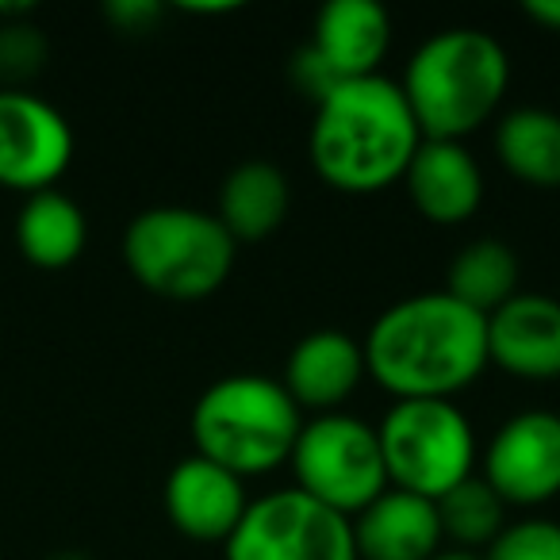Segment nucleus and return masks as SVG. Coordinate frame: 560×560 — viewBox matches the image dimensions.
<instances>
[{"mask_svg": "<svg viewBox=\"0 0 560 560\" xmlns=\"http://www.w3.org/2000/svg\"><path fill=\"white\" fill-rule=\"evenodd\" d=\"M365 376L392 399H453L488 373V319L450 292L396 300L361 338Z\"/></svg>", "mask_w": 560, "mask_h": 560, "instance_id": "obj_1", "label": "nucleus"}, {"mask_svg": "<svg viewBox=\"0 0 560 560\" xmlns=\"http://www.w3.org/2000/svg\"><path fill=\"white\" fill-rule=\"evenodd\" d=\"M422 147L399 81L373 78L338 81L315 104L307 158L327 188L342 196H376L399 185Z\"/></svg>", "mask_w": 560, "mask_h": 560, "instance_id": "obj_2", "label": "nucleus"}, {"mask_svg": "<svg viewBox=\"0 0 560 560\" xmlns=\"http://www.w3.org/2000/svg\"><path fill=\"white\" fill-rule=\"evenodd\" d=\"M399 89L422 139L465 142L503 116L511 55L483 27H445L415 47Z\"/></svg>", "mask_w": 560, "mask_h": 560, "instance_id": "obj_3", "label": "nucleus"}, {"mask_svg": "<svg viewBox=\"0 0 560 560\" xmlns=\"http://www.w3.org/2000/svg\"><path fill=\"white\" fill-rule=\"evenodd\" d=\"M300 427L304 411L292 404L284 384L257 373H231L208 384L188 415L196 457L226 468L238 480L289 465Z\"/></svg>", "mask_w": 560, "mask_h": 560, "instance_id": "obj_4", "label": "nucleus"}, {"mask_svg": "<svg viewBox=\"0 0 560 560\" xmlns=\"http://www.w3.org/2000/svg\"><path fill=\"white\" fill-rule=\"evenodd\" d=\"M119 254L135 284L173 304H196L231 280L238 242L226 234L215 211L158 203L127 223Z\"/></svg>", "mask_w": 560, "mask_h": 560, "instance_id": "obj_5", "label": "nucleus"}, {"mask_svg": "<svg viewBox=\"0 0 560 560\" xmlns=\"http://www.w3.org/2000/svg\"><path fill=\"white\" fill-rule=\"evenodd\" d=\"M388 488L430 503L480 468L476 427L453 399H396L376 422Z\"/></svg>", "mask_w": 560, "mask_h": 560, "instance_id": "obj_6", "label": "nucleus"}, {"mask_svg": "<svg viewBox=\"0 0 560 560\" xmlns=\"http://www.w3.org/2000/svg\"><path fill=\"white\" fill-rule=\"evenodd\" d=\"M289 468L296 476L292 488L342 518L361 514L388 491L376 427L350 411L307 415L292 445Z\"/></svg>", "mask_w": 560, "mask_h": 560, "instance_id": "obj_7", "label": "nucleus"}, {"mask_svg": "<svg viewBox=\"0 0 560 560\" xmlns=\"http://www.w3.org/2000/svg\"><path fill=\"white\" fill-rule=\"evenodd\" d=\"M223 560H358V545L350 518L296 488H277L249 499Z\"/></svg>", "mask_w": 560, "mask_h": 560, "instance_id": "obj_8", "label": "nucleus"}, {"mask_svg": "<svg viewBox=\"0 0 560 560\" xmlns=\"http://www.w3.org/2000/svg\"><path fill=\"white\" fill-rule=\"evenodd\" d=\"M73 127L32 89H0V188L50 192L73 165Z\"/></svg>", "mask_w": 560, "mask_h": 560, "instance_id": "obj_9", "label": "nucleus"}, {"mask_svg": "<svg viewBox=\"0 0 560 560\" xmlns=\"http://www.w3.org/2000/svg\"><path fill=\"white\" fill-rule=\"evenodd\" d=\"M480 480L503 506H545L560 495V415L529 407L491 430Z\"/></svg>", "mask_w": 560, "mask_h": 560, "instance_id": "obj_10", "label": "nucleus"}, {"mask_svg": "<svg viewBox=\"0 0 560 560\" xmlns=\"http://www.w3.org/2000/svg\"><path fill=\"white\" fill-rule=\"evenodd\" d=\"M488 365L526 384L560 381V300L518 292L488 315Z\"/></svg>", "mask_w": 560, "mask_h": 560, "instance_id": "obj_11", "label": "nucleus"}, {"mask_svg": "<svg viewBox=\"0 0 560 560\" xmlns=\"http://www.w3.org/2000/svg\"><path fill=\"white\" fill-rule=\"evenodd\" d=\"M165 518L177 534L200 545H226L249 506L246 480L203 457H180L162 488Z\"/></svg>", "mask_w": 560, "mask_h": 560, "instance_id": "obj_12", "label": "nucleus"}, {"mask_svg": "<svg viewBox=\"0 0 560 560\" xmlns=\"http://www.w3.org/2000/svg\"><path fill=\"white\" fill-rule=\"evenodd\" d=\"M277 381L304 415L342 411L365 381V350L346 330L319 327L292 346Z\"/></svg>", "mask_w": 560, "mask_h": 560, "instance_id": "obj_13", "label": "nucleus"}, {"mask_svg": "<svg viewBox=\"0 0 560 560\" xmlns=\"http://www.w3.org/2000/svg\"><path fill=\"white\" fill-rule=\"evenodd\" d=\"M399 185L407 188L411 208L434 226L468 223L480 211L483 192H488L483 170L472 158V150L465 142L445 139H422Z\"/></svg>", "mask_w": 560, "mask_h": 560, "instance_id": "obj_14", "label": "nucleus"}, {"mask_svg": "<svg viewBox=\"0 0 560 560\" xmlns=\"http://www.w3.org/2000/svg\"><path fill=\"white\" fill-rule=\"evenodd\" d=\"M307 47L338 81L373 78L392 50V16L376 0H330L315 12Z\"/></svg>", "mask_w": 560, "mask_h": 560, "instance_id": "obj_15", "label": "nucleus"}, {"mask_svg": "<svg viewBox=\"0 0 560 560\" xmlns=\"http://www.w3.org/2000/svg\"><path fill=\"white\" fill-rule=\"evenodd\" d=\"M358 560H430L445 549L438 503L388 488L350 518Z\"/></svg>", "mask_w": 560, "mask_h": 560, "instance_id": "obj_16", "label": "nucleus"}, {"mask_svg": "<svg viewBox=\"0 0 560 560\" xmlns=\"http://www.w3.org/2000/svg\"><path fill=\"white\" fill-rule=\"evenodd\" d=\"M292 208V180L280 165L265 158L238 162L223 180L215 196V219L226 226L234 242H265L277 234Z\"/></svg>", "mask_w": 560, "mask_h": 560, "instance_id": "obj_17", "label": "nucleus"}, {"mask_svg": "<svg viewBox=\"0 0 560 560\" xmlns=\"http://www.w3.org/2000/svg\"><path fill=\"white\" fill-rule=\"evenodd\" d=\"M12 238H16L20 257L35 269H70L89 246V215L62 188L35 192L24 196V203H20Z\"/></svg>", "mask_w": 560, "mask_h": 560, "instance_id": "obj_18", "label": "nucleus"}, {"mask_svg": "<svg viewBox=\"0 0 560 560\" xmlns=\"http://www.w3.org/2000/svg\"><path fill=\"white\" fill-rule=\"evenodd\" d=\"M491 150L518 185L560 192V112L534 104L503 112L491 131Z\"/></svg>", "mask_w": 560, "mask_h": 560, "instance_id": "obj_19", "label": "nucleus"}, {"mask_svg": "<svg viewBox=\"0 0 560 560\" xmlns=\"http://www.w3.org/2000/svg\"><path fill=\"white\" fill-rule=\"evenodd\" d=\"M522 265L518 254L511 249V242L503 238H472L468 246L457 249V257L450 261L445 272V289L457 304L472 307L488 319L495 307H503L511 296H518Z\"/></svg>", "mask_w": 560, "mask_h": 560, "instance_id": "obj_20", "label": "nucleus"}, {"mask_svg": "<svg viewBox=\"0 0 560 560\" xmlns=\"http://www.w3.org/2000/svg\"><path fill=\"white\" fill-rule=\"evenodd\" d=\"M438 518H442V537L453 549L483 552L506 526V506L488 483L480 480V472L468 476L465 483L438 499Z\"/></svg>", "mask_w": 560, "mask_h": 560, "instance_id": "obj_21", "label": "nucleus"}, {"mask_svg": "<svg viewBox=\"0 0 560 560\" xmlns=\"http://www.w3.org/2000/svg\"><path fill=\"white\" fill-rule=\"evenodd\" d=\"M50 62V39L32 16L0 20V89H32Z\"/></svg>", "mask_w": 560, "mask_h": 560, "instance_id": "obj_22", "label": "nucleus"}, {"mask_svg": "<svg viewBox=\"0 0 560 560\" xmlns=\"http://www.w3.org/2000/svg\"><path fill=\"white\" fill-rule=\"evenodd\" d=\"M483 560H560V522L557 518H514L503 534L483 549Z\"/></svg>", "mask_w": 560, "mask_h": 560, "instance_id": "obj_23", "label": "nucleus"}, {"mask_svg": "<svg viewBox=\"0 0 560 560\" xmlns=\"http://www.w3.org/2000/svg\"><path fill=\"white\" fill-rule=\"evenodd\" d=\"M162 16H165V9L158 0H108V4H104V20H108L112 32H119V35H150Z\"/></svg>", "mask_w": 560, "mask_h": 560, "instance_id": "obj_24", "label": "nucleus"}, {"mask_svg": "<svg viewBox=\"0 0 560 560\" xmlns=\"http://www.w3.org/2000/svg\"><path fill=\"white\" fill-rule=\"evenodd\" d=\"M289 73H292V81H296V89H300V93H304L312 104H319L323 96H327L330 89L338 85V78L327 70V66H323V58L315 55V50L307 47V43L296 50V55H292Z\"/></svg>", "mask_w": 560, "mask_h": 560, "instance_id": "obj_25", "label": "nucleus"}, {"mask_svg": "<svg viewBox=\"0 0 560 560\" xmlns=\"http://www.w3.org/2000/svg\"><path fill=\"white\" fill-rule=\"evenodd\" d=\"M522 16H526L529 24L545 27V32L560 35V0H526V4H522Z\"/></svg>", "mask_w": 560, "mask_h": 560, "instance_id": "obj_26", "label": "nucleus"}, {"mask_svg": "<svg viewBox=\"0 0 560 560\" xmlns=\"http://www.w3.org/2000/svg\"><path fill=\"white\" fill-rule=\"evenodd\" d=\"M234 9L238 4H180V12H188V16H226Z\"/></svg>", "mask_w": 560, "mask_h": 560, "instance_id": "obj_27", "label": "nucleus"}, {"mask_svg": "<svg viewBox=\"0 0 560 560\" xmlns=\"http://www.w3.org/2000/svg\"><path fill=\"white\" fill-rule=\"evenodd\" d=\"M430 560H483V552H468V549H453V545H445V549L434 552Z\"/></svg>", "mask_w": 560, "mask_h": 560, "instance_id": "obj_28", "label": "nucleus"}, {"mask_svg": "<svg viewBox=\"0 0 560 560\" xmlns=\"http://www.w3.org/2000/svg\"><path fill=\"white\" fill-rule=\"evenodd\" d=\"M47 560H93V557H89L85 549H55Z\"/></svg>", "mask_w": 560, "mask_h": 560, "instance_id": "obj_29", "label": "nucleus"}]
</instances>
